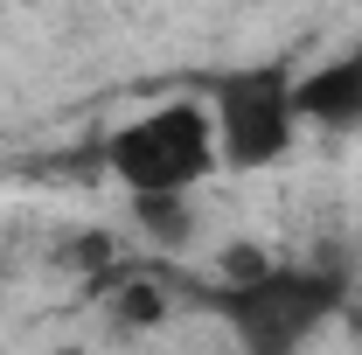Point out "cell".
Instances as JSON below:
<instances>
[{"mask_svg": "<svg viewBox=\"0 0 362 355\" xmlns=\"http://www.w3.org/2000/svg\"><path fill=\"white\" fill-rule=\"evenodd\" d=\"M223 320L237 355H307L341 320L349 265L341 258H265L244 279H216L195 293Z\"/></svg>", "mask_w": 362, "mask_h": 355, "instance_id": "cell-1", "label": "cell"}, {"mask_svg": "<svg viewBox=\"0 0 362 355\" xmlns=\"http://www.w3.org/2000/svg\"><path fill=\"white\" fill-rule=\"evenodd\" d=\"M341 327L362 342V272H349V300H341Z\"/></svg>", "mask_w": 362, "mask_h": 355, "instance_id": "cell-7", "label": "cell"}, {"mask_svg": "<svg viewBox=\"0 0 362 355\" xmlns=\"http://www.w3.org/2000/svg\"><path fill=\"white\" fill-rule=\"evenodd\" d=\"M300 70L286 56L237 63L209 84V126H216V161L223 175H265L300 139Z\"/></svg>", "mask_w": 362, "mask_h": 355, "instance_id": "cell-3", "label": "cell"}, {"mask_svg": "<svg viewBox=\"0 0 362 355\" xmlns=\"http://www.w3.org/2000/svg\"><path fill=\"white\" fill-rule=\"evenodd\" d=\"M105 175L126 195H195L209 175H223L216 161V126L202 98H160L139 119H126L105 139Z\"/></svg>", "mask_w": 362, "mask_h": 355, "instance_id": "cell-2", "label": "cell"}, {"mask_svg": "<svg viewBox=\"0 0 362 355\" xmlns=\"http://www.w3.org/2000/svg\"><path fill=\"white\" fill-rule=\"evenodd\" d=\"M300 126L320 133H362V35L341 56H327L314 70H300Z\"/></svg>", "mask_w": 362, "mask_h": 355, "instance_id": "cell-4", "label": "cell"}, {"mask_svg": "<svg viewBox=\"0 0 362 355\" xmlns=\"http://www.w3.org/2000/svg\"><path fill=\"white\" fill-rule=\"evenodd\" d=\"M105 313H112L119 334H153V327H168V313H175V286H168L160 272L112 265L105 272Z\"/></svg>", "mask_w": 362, "mask_h": 355, "instance_id": "cell-5", "label": "cell"}, {"mask_svg": "<svg viewBox=\"0 0 362 355\" xmlns=\"http://www.w3.org/2000/svg\"><path fill=\"white\" fill-rule=\"evenodd\" d=\"M133 223L160 258H188L195 237H202V209L188 195H133Z\"/></svg>", "mask_w": 362, "mask_h": 355, "instance_id": "cell-6", "label": "cell"}]
</instances>
